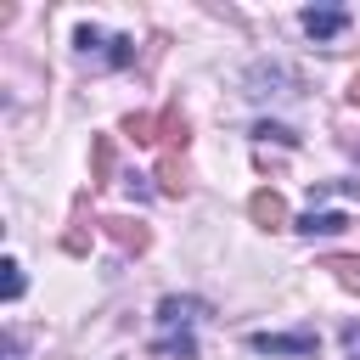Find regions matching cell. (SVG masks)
I'll return each instance as SVG.
<instances>
[{"instance_id":"obj_11","label":"cell","mask_w":360,"mask_h":360,"mask_svg":"<svg viewBox=\"0 0 360 360\" xmlns=\"http://www.w3.org/2000/svg\"><path fill=\"white\" fill-rule=\"evenodd\" d=\"M152 129H158V118H152V112H129V118H124V135H135L141 146H152V141H158Z\"/></svg>"},{"instance_id":"obj_3","label":"cell","mask_w":360,"mask_h":360,"mask_svg":"<svg viewBox=\"0 0 360 360\" xmlns=\"http://www.w3.org/2000/svg\"><path fill=\"white\" fill-rule=\"evenodd\" d=\"M253 354H315V332L298 326V332H253L248 338Z\"/></svg>"},{"instance_id":"obj_6","label":"cell","mask_w":360,"mask_h":360,"mask_svg":"<svg viewBox=\"0 0 360 360\" xmlns=\"http://www.w3.org/2000/svg\"><path fill=\"white\" fill-rule=\"evenodd\" d=\"M101 231H107V236H112L124 253H141V248L152 242V231H146L141 219H124V214H107V219H101Z\"/></svg>"},{"instance_id":"obj_13","label":"cell","mask_w":360,"mask_h":360,"mask_svg":"<svg viewBox=\"0 0 360 360\" xmlns=\"http://www.w3.org/2000/svg\"><path fill=\"white\" fill-rule=\"evenodd\" d=\"M0 270H6V304H17V298H22V264H17V259H6Z\"/></svg>"},{"instance_id":"obj_4","label":"cell","mask_w":360,"mask_h":360,"mask_svg":"<svg viewBox=\"0 0 360 360\" xmlns=\"http://www.w3.org/2000/svg\"><path fill=\"white\" fill-rule=\"evenodd\" d=\"M298 28H304L309 39H338V34L349 28V11H343V6H309V11L298 17Z\"/></svg>"},{"instance_id":"obj_2","label":"cell","mask_w":360,"mask_h":360,"mask_svg":"<svg viewBox=\"0 0 360 360\" xmlns=\"http://www.w3.org/2000/svg\"><path fill=\"white\" fill-rule=\"evenodd\" d=\"M73 45H79V56L96 62V68H129V62H135V39H129V34H101L96 22H79V28H73Z\"/></svg>"},{"instance_id":"obj_1","label":"cell","mask_w":360,"mask_h":360,"mask_svg":"<svg viewBox=\"0 0 360 360\" xmlns=\"http://www.w3.org/2000/svg\"><path fill=\"white\" fill-rule=\"evenodd\" d=\"M202 315H208L202 298L169 292L158 304V343H152V354H163V360H197V321Z\"/></svg>"},{"instance_id":"obj_8","label":"cell","mask_w":360,"mask_h":360,"mask_svg":"<svg viewBox=\"0 0 360 360\" xmlns=\"http://www.w3.org/2000/svg\"><path fill=\"white\" fill-rule=\"evenodd\" d=\"M112 174V135H96V152H90V186H107Z\"/></svg>"},{"instance_id":"obj_14","label":"cell","mask_w":360,"mask_h":360,"mask_svg":"<svg viewBox=\"0 0 360 360\" xmlns=\"http://www.w3.org/2000/svg\"><path fill=\"white\" fill-rule=\"evenodd\" d=\"M343 349H349V360H360V326H343Z\"/></svg>"},{"instance_id":"obj_15","label":"cell","mask_w":360,"mask_h":360,"mask_svg":"<svg viewBox=\"0 0 360 360\" xmlns=\"http://www.w3.org/2000/svg\"><path fill=\"white\" fill-rule=\"evenodd\" d=\"M349 101H354V107H360V73H354V79H349Z\"/></svg>"},{"instance_id":"obj_5","label":"cell","mask_w":360,"mask_h":360,"mask_svg":"<svg viewBox=\"0 0 360 360\" xmlns=\"http://www.w3.org/2000/svg\"><path fill=\"white\" fill-rule=\"evenodd\" d=\"M248 214H253V225H264V231H281V225H287V202H281V191H270V186H259V191L248 197Z\"/></svg>"},{"instance_id":"obj_9","label":"cell","mask_w":360,"mask_h":360,"mask_svg":"<svg viewBox=\"0 0 360 360\" xmlns=\"http://www.w3.org/2000/svg\"><path fill=\"white\" fill-rule=\"evenodd\" d=\"M326 270H332L349 292H360V253H332V259H326Z\"/></svg>"},{"instance_id":"obj_10","label":"cell","mask_w":360,"mask_h":360,"mask_svg":"<svg viewBox=\"0 0 360 360\" xmlns=\"http://www.w3.org/2000/svg\"><path fill=\"white\" fill-rule=\"evenodd\" d=\"M158 129H163V141H169V146H186V112H180V107H163Z\"/></svg>"},{"instance_id":"obj_12","label":"cell","mask_w":360,"mask_h":360,"mask_svg":"<svg viewBox=\"0 0 360 360\" xmlns=\"http://www.w3.org/2000/svg\"><path fill=\"white\" fill-rule=\"evenodd\" d=\"M253 141H281V146H298V135L287 124H253Z\"/></svg>"},{"instance_id":"obj_7","label":"cell","mask_w":360,"mask_h":360,"mask_svg":"<svg viewBox=\"0 0 360 360\" xmlns=\"http://www.w3.org/2000/svg\"><path fill=\"white\" fill-rule=\"evenodd\" d=\"M292 231H298V236H338V231H349V214H338V208H332V214H315V208H309Z\"/></svg>"}]
</instances>
